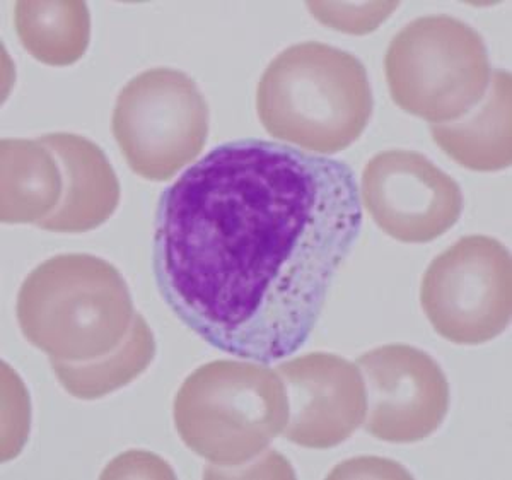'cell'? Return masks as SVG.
I'll return each instance as SVG.
<instances>
[{
	"label": "cell",
	"mask_w": 512,
	"mask_h": 480,
	"mask_svg": "<svg viewBox=\"0 0 512 480\" xmlns=\"http://www.w3.org/2000/svg\"><path fill=\"white\" fill-rule=\"evenodd\" d=\"M362 217L345 161L263 139L226 142L159 199V294L210 347L277 363L315 330Z\"/></svg>",
	"instance_id": "1"
},
{
	"label": "cell",
	"mask_w": 512,
	"mask_h": 480,
	"mask_svg": "<svg viewBox=\"0 0 512 480\" xmlns=\"http://www.w3.org/2000/svg\"><path fill=\"white\" fill-rule=\"evenodd\" d=\"M373 89L361 60L304 41L280 52L256 89V112L277 141L332 156L349 149L373 117Z\"/></svg>",
	"instance_id": "2"
},
{
	"label": "cell",
	"mask_w": 512,
	"mask_h": 480,
	"mask_svg": "<svg viewBox=\"0 0 512 480\" xmlns=\"http://www.w3.org/2000/svg\"><path fill=\"white\" fill-rule=\"evenodd\" d=\"M135 315L120 270L89 253L45 260L24 279L16 305L26 340L60 363H89L115 351Z\"/></svg>",
	"instance_id": "3"
},
{
	"label": "cell",
	"mask_w": 512,
	"mask_h": 480,
	"mask_svg": "<svg viewBox=\"0 0 512 480\" xmlns=\"http://www.w3.org/2000/svg\"><path fill=\"white\" fill-rule=\"evenodd\" d=\"M181 441L216 469L245 467L284 433L286 387L275 369L219 359L195 369L176 393Z\"/></svg>",
	"instance_id": "4"
},
{
	"label": "cell",
	"mask_w": 512,
	"mask_h": 480,
	"mask_svg": "<svg viewBox=\"0 0 512 480\" xmlns=\"http://www.w3.org/2000/svg\"><path fill=\"white\" fill-rule=\"evenodd\" d=\"M384 76L398 108L441 125L460 120L483 100L492 67L475 28L436 14L414 19L391 40Z\"/></svg>",
	"instance_id": "5"
},
{
	"label": "cell",
	"mask_w": 512,
	"mask_h": 480,
	"mask_svg": "<svg viewBox=\"0 0 512 480\" xmlns=\"http://www.w3.org/2000/svg\"><path fill=\"white\" fill-rule=\"evenodd\" d=\"M210 110L192 77L171 67L140 72L118 94L111 132L130 170L169 182L204 151Z\"/></svg>",
	"instance_id": "6"
},
{
	"label": "cell",
	"mask_w": 512,
	"mask_h": 480,
	"mask_svg": "<svg viewBox=\"0 0 512 480\" xmlns=\"http://www.w3.org/2000/svg\"><path fill=\"white\" fill-rule=\"evenodd\" d=\"M432 328L458 346L497 339L512 315L511 255L490 236H465L432 260L420 287Z\"/></svg>",
	"instance_id": "7"
},
{
	"label": "cell",
	"mask_w": 512,
	"mask_h": 480,
	"mask_svg": "<svg viewBox=\"0 0 512 480\" xmlns=\"http://www.w3.org/2000/svg\"><path fill=\"white\" fill-rule=\"evenodd\" d=\"M366 385L364 429L376 440L412 445L443 426L449 383L436 359L408 344L376 347L357 358Z\"/></svg>",
	"instance_id": "8"
},
{
	"label": "cell",
	"mask_w": 512,
	"mask_h": 480,
	"mask_svg": "<svg viewBox=\"0 0 512 480\" xmlns=\"http://www.w3.org/2000/svg\"><path fill=\"white\" fill-rule=\"evenodd\" d=\"M362 204L383 233L402 243H431L460 221V185L425 154L390 149L362 173Z\"/></svg>",
	"instance_id": "9"
},
{
	"label": "cell",
	"mask_w": 512,
	"mask_h": 480,
	"mask_svg": "<svg viewBox=\"0 0 512 480\" xmlns=\"http://www.w3.org/2000/svg\"><path fill=\"white\" fill-rule=\"evenodd\" d=\"M289 400L282 436L311 450H330L349 440L366 419L361 369L330 352H311L279 364Z\"/></svg>",
	"instance_id": "10"
},
{
	"label": "cell",
	"mask_w": 512,
	"mask_h": 480,
	"mask_svg": "<svg viewBox=\"0 0 512 480\" xmlns=\"http://www.w3.org/2000/svg\"><path fill=\"white\" fill-rule=\"evenodd\" d=\"M38 141L59 161L64 194L59 207L36 226L69 235L103 226L120 204V182L103 149L82 135L67 132L41 135Z\"/></svg>",
	"instance_id": "11"
},
{
	"label": "cell",
	"mask_w": 512,
	"mask_h": 480,
	"mask_svg": "<svg viewBox=\"0 0 512 480\" xmlns=\"http://www.w3.org/2000/svg\"><path fill=\"white\" fill-rule=\"evenodd\" d=\"M431 135L454 163L478 173L511 166V74L492 72L483 100L454 122L431 125Z\"/></svg>",
	"instance_id": "12"
},
{
	"label": "cell",
	"mask_w": 512,
	"mask_h": 480,
	"mask_svg": "<svg viewBox=\"0 0 512 480\" xmlns=\"http://www.w3.org/2000/svg\"><path fill=\"white\" fill-rule=\"evenodd\" d=\"M0 219L6 224H38L59 207L64 176L55 154L40 141L2 139Z\"/></svg>",
	"instance_id": "13"
},
{
	"label": "cell",
	"mask_w": 512,
	"mask_h": 480,
	"mask_svg": "<svg viewBox=\"0 0 512 480\" xmlns=\"http://www.w3.org/2000/svg\"><path fill=\"white\" fill-rule=\"evenodd\" d=\"M14 26L24 50L52 67L76 64L91 41V14L82 0H19Z\"/></svg>",
	"instance_id": "14"
},
{
	"label": "cell",
	"mask_w": 512,
	"mask_h": 480,
	"mask_svg": "<svg viewBox=\"0 0 512 480\" xmlns=\"http://www.w3.org/2000/svg\"><path fill=\"white\" fill-rule=\"evenodd\" d=\"M154 358L156 339L144 317L137 313L130 334L115 351L89 363L53 361L52 366L69 395L79 400H98L137 380Z\"/></svg>",
	"instance_id": "15"
},
{
	"label": "cell",
	"mask_w": 512,
	"mask_h": 480,
	"mask_svg": "<svg viewBox=\"0 0 512 480\" xmlns=\"http://www.w3.org/2000/svg\"><path fill=\"white\" fill-rule=\"evenodd\" d=\"M309 12L321 24L350 35H366L390 18L398 2H308Z\"/></svg>",
	"instance_id": "16"
}]
</instances>
